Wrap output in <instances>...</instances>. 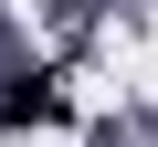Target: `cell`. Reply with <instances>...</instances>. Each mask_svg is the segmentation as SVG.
Returning <instances> with one entry per match:
<instances>
[{"instance_id":"obj_1","label":"cell","mask_w":158,"mask_h":147,"mask_svg":"<svg viewBox=\"0 0 158 147\" xmlns=\"http://www.w3.org/2000/svg\"><path fill=\"white\" fill-rule=\"evenodd\" d=\"M0 116H11V126H53V116H63V74H11Z\"/></svg>"}]
</instances>
